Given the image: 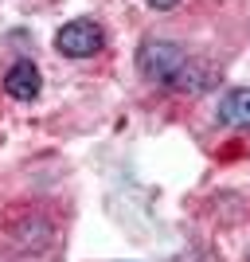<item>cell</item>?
<instances>
[{"label":"cell","instance_id":"6da1fadb","mask_svg":"<svg viewBox=\"0 0 250 262\" xmlns=\"http://www.w3.org/2000/svg\"><path fill=\"white\" fill-rule=\"evenodd\" d=\"M188 67V51L172 39H145L137 47V71H141L149 82H161V86H172L180 71Z\"/></svg>","mask_w":250,"mask_h":262},{"label":"cell","instance_id":"7a4b0ae2","mask_svg":"<svg viewBox=\"0 0 250 262\" xmlns=\"http://www.w3.org/2000/svg\"><path fill=\"white\" fill-rule=\"evenodd\" d=\"M102 43H106V32L94 20H71L55 32V51L66 59H90L102 51Z\"/></svg>","mask_w":250,"mask_h":262},{"label":"cell","instance_id":"3957f363","mask_svg":"<svg viewBox=\"0 0 250 262\" xmlns=\"http://www.w3.org/2000/svg\"><path fill=\"white\" fill-rule=\"evenodd\" d=\"M39 90H43V75H39V67L28 63V59H20V63L4 75V94H8V98H16V102L39 98Z\"/></svg>","mask_w":250,"mask_h":262},{"label":"cell","instance_id":"277c9868","mask_svg":"<svg viewBox=\"0 0 250 262\" xmlns=\"http://www.w3.org/2000/svg\"><path fill=\"white\" fill-rule=\"evenodd\" d=\"M219 121L231 129H250V86L227 90L219 98Z\"/></svg>","mask_w":250,"mask_h":262},{"label":"cell","instance_id":"5b68a950","mask_svg":"<svg viewBox=\"0 0 250 262\" xmlns=\"http://www.w3.org/2000/svg\"><path fill=\"white\" fill-rule=\"evenodd\" d=\"M145 4H149V8H156V12H172L180 0H145Z\"/></svg>","mask_w":250,"mask_h":262}]
</instances>
